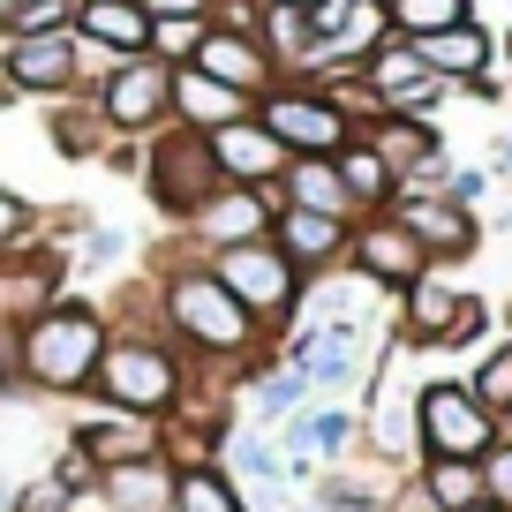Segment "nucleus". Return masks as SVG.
<instances>
[{
	"label": "nucleus",
	"instance_id": "4be33fe9",
	"mask_svg": "<svg viewBox=\"0 0 512 512\" xmlns=\"http://www.w3.org/2000/svg\"><path fill=\"white\" fill-rule=\"evenodd\" d=\"M249 98L226 91V83H211L204 68H174V128H189V136H219L226 121H249Z\"/></svg>",
	"mask_w": 512,
	"mask_h": 512
},
{
	"label": "nucleus",
	"instance_id": "c03bdc74",
	"mask_svg": "<svg viewBox=\"0 0 512 512\" xmlns=\"http://www.w3.org/2000/svg\"><path fill=\"white\" fill-rule=\"evenodd\" d=\"M460 91H467V98H482V106H505V98H512V83L497 76V68H482V76H475V83H460Z\"/></svg>",
	"mask_w": 512,
	"mask_h": 512
},
{
	"label": "nucleus",
	"instance_id": "dca6fc26",
	"mask_svg": "<svg viewBox=\"0 0 512 512\" xmlns=\"http://www.w3.org/2000/svg\"><path fill=\"white\" fill-rule=\"evenodd\" d=\"M204 144H211L219 181H234V189H279V174H287V144H279L256 113L249 121H226L219 136H204Z\"/></svg>",
	"mask_w": 512,
	"mask_h": 512
},
{
	"label": "nucleus",
	"instance_id": "e433bc0d",
	"mask_svg": "<svg viewBox=\"0 0 512 512\" xmlns=\"http://www.w3.org/2000/svg\"><path fill=\"white\" fill-rule=\"evenodd\" d=\"M38 234H46V226H38V204H31V196H16V189H0V256L31 249Z\"/></svg>",
	"mask_w": 512,
	"mask_h": 512
},
{
	"label": "nucleus",
	"instance_id": "c756f323",
	"mask_svg": "<svg viewBox=\"0 0 512 512\" xmlns=\"http://www.w3.org/2000/svg\"><path fill=\"white\" fill-rule=\"evenodd\" d=\"M219 467H226L234 482H287V460H279V445H272L264 430H249V422H234V430H226Z\"/></svg>",
	"mask_w": 512,
	"mask_h": 512
},
{
	"label": "nucleus",
	"instance_id": "6e6552de",
	"mask_svg": "<svg viewBox=\"0 0 512 512\" xmlns=\"http://www.w3.org/2000/svg\"><path fill=\"white\" fill-rule=\"evenodd\" d=\"M415 437H422V460H490L497 415L467 392V377H430L415 400Z\"/></svg>",
	"mask_w": 512,
	"mask_h": 512
},
{
	"label": "nucleus",
	"instance_id": "a211bd4d",
	"mask_svg": "<svg viewBox=\"0 0 512 512\" xmlns=\"http://www.w3.org/2000/svg\"><path fill=\"white\" fill-rule=\"evenodd\" d=\"M166 505H174V460L166 452L98 467V512H166Z\"/></svg>",
	"mask_w": 512,
	"mask_h": 512
},
{
	"label": "nucleus",
	"instance_id": "473e14b6",
	"mask_svg": "<svg viewBox=\"0 0 512 512\" xmlns=\"http://www.w3.org/2000/svg\"><path fill=\"white\" fill-rule=\"evenodd\" d=\"M467 392H475L490 415H505V407H512V332L490 339V347L475 354V369H467Z\"/></svg>",
	"mask_w": 512,
	"mask_h": 512
},
{
	"label": "nucleus",
	"instance_id": "603ef678",
	"mask_svg": "<svg viewBox=\"0 0 512 512\" xmlns=\"http://www.w3.org/2000/svg\"><path fill=\"white\" fill-rule=\"evenodd\" d=\"M467 512H505V505H490V497H482V505H467Z\"/></svg>",
	"mask_w": 512,
	"mask_h": 512
},
{
	"label": "nucleus",
	"instance_id": "a18cd8bd",
	"mask_svg": "<svg viewBox=\"0 0 512 512\" xmlns=\"http://www.w3.org/2000/svg\"><path fill=\"white\" fill-rule=\"evenodd\" d=\"M151 23H166V16H211V0H136Z\"/></svg>",
	"mask_w": 512,
	"mask_h": 512
},
{
	"label": "nucleus",
	"instance_id": "6ab92c4d",
	"mask_svg": "<svg viewBox=\"0 0 512 512\" xmlns=\"http://www.w3.org/2000/svg\"><path fill=\"white\" fill-rule=\"evenodd\" d=\"M407 46H415V61L430 68V76H445L452 91H460V83H475L482 68L497 61V38H490V23H482V16L452 23V31H430V38H407Z\"/></svg>",
	"mask_w": 512,
	"mask_h": 512
},
{
	"label": "nucleus",
	"instance_id": "8fccbe9b",
	"mask_svg": "<svg viewBox=\"0 0 512 512\" xmlns=\"http://www.w3.org/2000/svg\"><path fill=\"white\" fill-rule=\"evenodd\" d=\"M272 8H294V16H309V8H317V0H272Z\"/></svg>",
	"mask_w": 512,
	"mask_h": 512
},
{
	"label": "nucleus",
	"instance_id": "7ed1b4c3",
	"mask_svg": "<svg viewBox=\"0 0 512 512\" xmlns=\"http://www.w3.org/2000/svg\"><path fill=\"white\" fill-rule=\"evenodd\" d=\"M106 317L98 302L83 294H61L46 317H31L16 332V354H23V392H46V400H83L98 377V354H106Z\"/></svg>",
	"mask_w": 512,
	"mask_h": 512
},
{
	"label": "nucleus",
	"instance_id": "423d86ee",
	"mask_svg": "<svg viewBox=\"0 0 512 512\" xmlns=\"http://www.w3.org/2000/svg\"><path fill=\"white\" fill-rule=\"evenodd\" d=\"M204 264H211V279L249 309V324L264 339H279L294 324V309H302V272L272 249V234H264V241H241V249H219V256H204Z\"/></svg>",
	"mask_w": 512,
	"mask_h": 512
},
{
	"label": "nucleus",
	"instance_id": "6e6d98bb",
	"mask_svg": "<svg viewBox=\"0 0 512 512\" xmlns=\"http://www.w3.org/2000/svg\"><path fill=\"white\" fill-rule=\"evenodd\" d=\"M76 512H83V505H76Z\"/></svg>",
	"mask_w": 512,
	"mask_h": 512
},
{
	"label": "nucleus",
	"instance_id": "5fc2aeb1",
	"mask_svg": "<svg viewBox=\"0 0 512 512\" xmlns=\"http://www.w3.org/2000/svg\"><path fill=\"white\" fill-rule=\"evenodd\" d=\"M256 8H264V0H256Z\"/></svg>",
	"mask_w": 512,
	"mask_h": 512
},
{
	"label": "nucleus",
	"instance_id": "79ce46f5",
	"mask_svg": "<svg viewBox=\"0 0 512 512\" xmlns=\"http://www.w3.org/2000/svg\"><path fill=\"white\" fill-rule=\"evenodd\" d=\"M482 490H490V505L512 512V445H490V460H482Z\"/></svg>",
	"mask_w": 512,
	"mask_h": 512
},
{
	"label": "nucleus",
	"instance_id": "37998d69",
	"mask_svg": "<svg viewBox=\"0 0 512 512\" xmlns=\"http://www.w3.org/2000/svg\"><path fill=\"white\" fill-rule=\"evenodd\" d=\"M23 392V354H16V332L0 324V400H16Z\"/></svg>",
	"mask_w": 512,
	"mask_h": 512
},
{
	"label": "nucleus",
	"instance_id": "aec40b11",
	"mask_svg": "<svg viewBox=\"0 0 512 512\" xmlns=\"http://www.w3.org/2000/svg\"><path fill=\"white\" fill-rule=\"evenodd\" d=\"M392 302H400V324H392V332H400V339H415V347L430 354L437 339L452 332V317H460L467 287H460V279H445V272H422L415 287H407V294H392Z\"/></svg>",
	"mask_w": 512,
	"mask_h": 512
},
{
	"label": "nucleus",
	"instance_id": "f704fd0d",
	"mask_svg": "<svg viewBox=\"0 0 512 512\" xmlns=\"http://www.w3.org/2000/svg\"><path fill=\"white\" fill-rule=\"evenodd\" d=\"M490 302H482V294H467V302H460V317H452V332L445 339H437V347L430 354H482V347H490Z\"/></svg>",
	"mask_w": 512,
	"mask_h": 512
},
{
	"label": "nucleus",
	"instance_id": "2eb2a0df",
	"mask_svg": "<svg viewBox=\"0 0 512 512\" xmlns=\"http://www.w3.org/2000/svg\"><path fill=\"white\" fill-rule=\"evenodd\" d=\"M189 68H204L211 83H226V91H241L256 106V98L279 83V68H272V53H264V38L256 31H234V23H211L204 31V46H196V61Z\"/></svg>",
	"mask_w": 512,
	"mask_h": 512
},
{
	"label": "nucleus",
	"instance_id": "72a5a7b5",
	"mask_svg": "<svg viewBox=\"0 0 512 512\" xmlns=\"http://www.w3.org/2000/svg\"><path fill=\"white\" fill-rule=\"evenodd\" d=\"M204 31H211V16H166V23H151V61L189 68L196 46H204Z\"/></svg>",
	"mask_w": 512,
	"mask_h": 512
},
{
	"label": "nucleus",
	"instance_id": "20e7f679",
	"mask_svg": "<svg viewBox=\"0 0 512 512\" xmlns=\"http://www.w3.org/2000/svg\"><path fill=\"white\" fill-rule=\"evenodd\" d=\"M181 384H189V354H181L174 339H128V332H113L83 400L113 407V415H136V422H166L181 407Z\"/></svg>",
	"mask_w": 512,
	"mask_h": 512
},
{
	"label": "nucleus",
	"instance_id": "0eeeda50",
	"mask_svg": "<svg viewBox=\"0 0 512 512\" xmlns=\"http://www.w3.org/2000/svg\"><path fill=\"white\" fill-rule=\"evenodd\" d=\"M91 106L113 128V144H151L159 128H174V68L151 53H128L91 83Z\"/></svg>",
	"mask_w": 512,
	"mask_h": 512
},
{
	"label": "nucleus",
	"instance_id": "ddd939ff",
	"mask_svg": "<svg viewBox=\"0 0 512 512\" xmlns=\"http://www.w3.org/2000/svg\"><path fill=\"white\" fill-rule=\"evenodd\" d=\"M407 219V234L422 241V256H430V272H452V264H467V256L482 249V211H467V204H452L445 189H430V196H415V189H400V204H392Z\"/></svg>",
	"mask_w": 512,
	"mask_h": 512
},
{
	"label": "nucleus",
	"instance_id": "3c124183",
	"mask_svg": "<svg viewBox=\"0 0 512 512\" xmlns=\"http://www.w3.org/2000/svg\"><path fill=\"white\" fill-rule=\"evenodd\" d=\"M497 61H512V31H505V38H497Z\"/></svg>",
	"mask_w": 512,
	"mask_h": 512
},
{
	"label": "nucleus",
	"instance_id": "bb28decb",
	"mask_svg": "<svg viewBox=\"0 0 512 512\" xmlns=\"http://www.w3.org/2000/svg\"><path fill=\"white\" fill-rule=\"evenodd\" d=\"M279 204H287V211H324V219H354L332 159H287V174H279Z\"/></svg>",
	"mask_w": 512,
	"mask_h": 512
},
{
	"label": "nucleus",
	"instance_id": "f03ea898",
	"mask_svg": "<svg viewBox=\"0 0 512 512\" xmlns=\"http://www.w3.org/2000/svg\"><path fill=\"white\" fill-rule=\"evenodd\" d=\"M422 347L400 332H384L377 362H369L362 392H354V422H362L369 460H384V475H415L422 437H415V400H422Z\"/></svg>",
	"mask_w": 512,
	"mask_h": 512
},
{
	"label": "nucleus",
	"instance_id": "9b49d317",
	"mask_svg": "<svg viewBox=\"0 0 512 512\" xmlns=\"http://www.w3.org/2000/svg\"><path fill=\"white\" fill-rule=\"evenodd\" d=\"M339 272H354L369 294H407L422 272H430V256H422V241L407 234V219L400 211H369V219H354V234H347V264Z\"/></svg>",
	"mask_w": 512,
	"mask_h": 512
},
{
	"label": "nucleus",
	"instance_id": "f8f14e48",
	"mask_svg": "<svg viewBox=\"0 0 512 512\" xmlns=\"http://www.w3.org/2000/svg\"><path fill=\"white\" fill-rule=\"evenodd\" d=\"M272 219H279V189H234V181H219V189L174 226V241L196 249V256H219V249H241V241H264Z\"/></svg>",
	"mask_w": 512,
	"mask_h": 512
},
{
	"label": "nucleus",
	"instance_id": "b1692460",
	"mask_svg": "<svg viewBox=\"0 0 512 512\" xmlns=\"http://www.w3.org/2000/svg\"><path fill=\"white\" fill-rule=\"evenodd\" d=\"M309 400H317V392H309V384L294 377L287 362H256V369H249V384H241V422L272 437L279 422H287V415H302Z\"/></svg>",
	"mask_w": 512,
	"mask_h": 512
},
{
	"label": "nucleus",
	"instance_id": "1a4fd4ad",
	"mask_svg": "<svg viewBox=\"0 0 512 512\" xmlns=\"http://www.w3.org/2000/svg\"><path fill=\"white\" fill-rule=\"evenodd\" d=\"M136 181H144V196L159 204V219L181 226L211 189H219V166H211V144H204V136H189V128H159V136L144 144Z\"/></svg>",
	"mask_w": 512,
	"mask_h": 512
},
{
	"label": "nucleus",
	"instance_id": "393cba45",
	"mask_svg": "<svg viewBox=\"0 0 512 512\" xmlns=\"http://www.w3.org/2000/svg\"><path fill=\"white\" fill-rule=\"evenodd\" d=\"M332 174H339V189H347V204H354V219H369V211H392L400 204V181H392V166L377 159V151L354 136L347 151H332Z\"/></svg>",
	"mask_w": 512,
	"mask_h": 512
},
{
	"label": "nucleus",
	"instance_id": "412c9836",
	"mask_svg": "<svg viewBox=\"0 0 512 512\" xmlns=\"http://www.w3.org/2000/svg\"><path fill=\"white\" fill-rule=\"evenodd\" d=\"M68 445H76L91 467H121V460H136V452H159V422H136V415H113V407H91V415L68 430Z\"/></svg>",
	"mask_w": 512,
	"mask_h": 512
},
{
	"label": "nucleus",
	"instance_id": "cd10ccee",
	"mask_svg": "<svg viewBox=\"0 0 512 512\" xmlns=\"http://www.w3.org/2000/svg\"><path fill=\"white\" fill-rule=\"evenodd\" d=\"M46 136H53V151H68V159H106L113 151V128L98 121L91 91H68L61 106L46 113Z\"/></svg>",
	"mask_w": 512,
	"mask_h": 512
},
{
	"label": "nucleus",
	"instance_id": "39448f33",
	"mask_svg": "<svg viewBox=\"0 0 512 512\" xmlns=\"http://www.w3.org/2000/svg\"><path fill=\"white\" fill-rule=\"evenodd\" d=\"M377 347H384V339L369 332V317H324V324L294 317L287 332L272 339V362H287L309 392H362Z\"/></svg>",
	"mask_w": 512,
	"mask_h": 512
},
{
	"label": "nucleus",
	"instance_id": "f257e3e1",
	"mask_svg": "<svg viewBox=\"0 0 512 512\" xmlns=\"http://www.w3.org/2000/svg\"><path fill=\"white\" fill-rule=\"evenodd\" d=\"M151 287H159V317H166V339H174L189 362H272V339L249 324V309L211 279V264L181 241H166L151 256Z\"/></svg>",
	"mask_w": 512,
	"mask_h": 512
},
{
	"label": "nucleus",
	"instance_id": "9d476101",
	"mask_svg": "<svg viewBox=\"0 0 512 512\" xmlns=\"http://www.w3.org/2000/svg\"><path fill=\"white\" fill-rule=\"evenodd\" d=\"M256 121L287 144V159H332V151L354 144V121H347V113H339L317 83H294V76L256 98Z\"/></svg>",
	"mask_w": 512,
	"mask_h": 512
},
{
	"label": "nucleus",
	"instance_id": "f3484780",
	"mask_svg": "<svg viewBox=\"0 0 512 512\" xmlns=\"http://www.w3.org/2000/svg\"><path fill=\"white\" fill-rule=\"evenodd\" d=\"M347 234H354V219H324V211H287L279 204V219H272V249L287 256L302 279L339 272V264H347Z\"/></svg>",
	"mask_w": 512,
	"mask_h": 512
},
{
	"label": "nucleus",
	"instance_id": "a878e982",
	"mask_svg": "<svg viewBox=\"0 0 512 512\" xmlns=\"http://www.w3.org/2000/svg\"><path fill=\"white\" fill-rule=\"evenodd\" d=\"M415 497L430 512H467V505H482V460H415Z\"/></svg>",
	"mask_w": 512,
	"mask_h": 512
},
{
	"label": "nucleus",
	"instance_id": "2f4dec72",
	"mask_svg": "<svg viewBox=\"0 0 512 512\" xmlns=\"http://www.w3.org/2000/svg\"><path fill=\"white\" fill-rule=\"evenodd\" d=\"M384 16H392V38H430V31L467 23L475 0H384Z\"/></svg>",
	"mask_w": 512,
	"mask_h": 512
},
{
	"label": "nucleus",
	"instance_id": "5701e85b",
	"mask_svg": "<svg viewBox=\"0 0 512 512\" xmlns=\"http://www.w3.org/2000/svg\"><path fill=\"white\" fill-rule=\"evenodd\" d=\"M76 38L128 61V53H151V16L136 0H76Z\"/></svg>",
	"mask_w": 512,
	"mask_h": 512
},
{
	"label": "nucleus",
	"instance_id": "7c9ffc66",
	"mask_svg": "<svg viewBox=\"0 0 512 512\" xmlns=\"http://www.w3.org/2000/svg\"><path fill=\"white\" fill-rule=\"evenodd\" d=\"M422 76H430V68L415 61V46H407V38H384V46H377V53L362 61V83H369V91L384 98V106H392V98H400L407 83H422Z\"/></svg>",
	"mask_w": 512,
	"mask_h": 512
},
{
	"label": "nucleus",
	"instance_id": "ea45409f",
	"mask_svg": "<svg viewBox=\"0 0 512 512\" xmlns=\"http://www.w3.org/2000/svg\"><path fill=\"white\" fill-rule=\"evenodd\" d=\"M8 512H76V505L61 497V482L38 475V482H23V490H8Z\"/></svg>",
	"mask_w": 512,
	"mask_h": 512
},
{
	"label": "nucleus",
	"instance_id": "49530a36",
	"mask_svg": "<svg viewBox=\"0 0 512 512\" xmlns=\"http://www.w3.org/2000/svg\"><path fill=\"white\" fill-rule=\"evenodd\" d=\"M490 174H505V181H512V136H505V144L490 151Z\"/></svg>",
	"mask_w": 512,
	"mask_h": 512
},
{
	"label": "nucleus",
	"instance_id": "a19ab883",
	"mask_svg": "<svg viewBox=\"0 0 512 512\" xmlns=\"http://www.w3.org/2000/svg\"><path fill=\"white\" fill-rule=\"evenodd\" d=\"M490 166H452V181H445V196L452 204H467V211H482V196H490Z\"/></svg>",
	"mask_w": 512,
	"mask_h": 512
},
{
	"label": "nucleus",
	"instance_id": "de8ad7c7",
	"mask_svg": "<svg viewBox=\"0 0 512 512\" xmlns=\"http://www.w3.org/2000/svg\"><path fill=\"white\" fill-rule=\"evenodd\" d=\"M497 445H512V407H505V415H497Z\"/></svg>",
	"mask_w": 512,
	"mask_h": 512
},
{
	"label": "nucleus",
	"instance_id": "09e8293b",
	"mask_svg": "<svg viewBox=\"0 0 512 512\" xmlns=\"http://www.w3.org/2000/svg\"><path fill=\"white\" fill-rule=\"evenodd\" d=\"M16 8H23V0H0V31H8V23H16Z\"/></svg>",
	"mask_w": 512,
	"mask_h": 512
},
{
	"label": "nucleus",
	"instance_id": "58836bf2",
	"mask_svg": "<svg viewBox=\"0 0 512 512\" xmlns=\"http://www.w3.org/2000/svg\"><path fill=\"white\" fill-rule=\"evenodd\" d=\"M121 256H128V234H121V226H83V249H76L83 272H106V264H121Z\"/></svg>",
	"mask_w": 512,
	"mask_h": 512
},
{
	"label": "nucleus",
	"instance_id": "4c0bfd02",
	"mask_svg": "<svg viewBox=\"0 0 512 512\" xmlns=\"http://www.w3.org/2000/svg\"><path fill=\"white\" fill-rule=\"evenodd\" d=\"M46 482H61V497H68V505H83V497H98V467L83 460L76 445H61V452H53V460H46Z\"/></svg>",
	"mask_w": 512,
	"mask_h": 512
},
{
	"label": "nucleus",
	"instance_id": "c9c22d12",
	"mask_svg": "<svg viewBox=\"0 0 512 512\" xmlns=\"http://www.w3.org/2000/svg\"><path fill=\"white\" fill-rule=\"evenodd\" d=\"M46 31H76V0H23L8 38H46Z\"/></svg>",
	"mask_w": 512,
	"mask_h": 512
},
{
	"label": "nucleus",
	"instance_id": "864d4df0",
	"mask_svg": "<svg viewBox=\"0 0 512 512\" xmlns=\"http://www.w3.org/2000/svg\"><path fill=\"white\" fill-rule=\"evenodd\" d=\"M0 512H8V490H0Z\"/></svg>",
	"mask_w": 512,
	"mask_h": 512
},
{
	"label": "nucleus",
	"instance_id": "c85d7f7f",
	"mask_svg": "<svg viewBox=\"0 0 512 512\" xmlns=\"http://www.w3.org/2000/svg\"><path fill=\"white\" fill-rule=\"evenodd\" d=\"M166 512H241V490L219 460H196V467H174V505Z\"/></svg>",
	"mask_w": 512,
	"mask_h": 512
},
{
	"label": "nucleus",
	"instance_id": "4468645a",
	"mask_svg": "<svg viewBox=\"0 0 512 512\" xmlns=\"http://www.w3.org/2000/svg\"><path fill=\"white\" fill-rule=\"evenodd\" d=\"M61 294H68V272H61V256H53L46 241L0 256V324H8V332H23L31 317H46Z\"/></svg>",
	"mask_w": 512,
	"mask_h": 512
}]
</instances>
